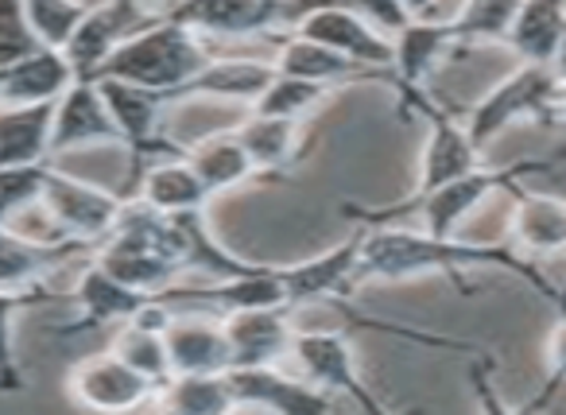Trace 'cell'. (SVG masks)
<instances>
[{
  "label": "cell",
  "instance_id": "cell-1",
  "mask_svg": "<svg viewBox=\"0 0 566 415\" xmlns=\"http://www.w3.org/2000/svg\"><path fill=\"white\" fill-rule=\"evenodd\" d=\"M496 264L539 291L555 314L563 311L558 283L539 268V260L520 257L512 245H470L462 237H434L411 221H385V226H361V252H357V283H396L419 280V276H442L458 295H478V280H470V268Z\"/></svg>",
  "mask_w": 566,
  "mask_h": 415
},
{
  "label": "cell",
  "instance_id": "cell-2",
  "mask_svg": "<svg viewBox=\"0 0 566 415\" xmlns=\"http://www.w3.org/2000/svg\"><path fill=\"white\" fill-rule=\"evenodd\" d=\"M94 264H102L113 280L148 291V295L190 280L179 218L151 210L140 198H125L113 229L94 245Z\"/></svg>",
  "mask_w": 566,
  "mask_h": 415
},
{
  "label": "cell",
  "instance_id": "cell-3",
  "mask_svg": "<svg viewBox=\"0 0 566 415\" xmlns=\"http://www.w3.org/2000/svg\"><path fill=\"white\" fill-rule=\"evenodd\" d=\"M558 164V156L551 159H520V164H504V167H489V164H478L470 167L465 175L458 179L442 183L434 190H423V195H408L403 203H392V206H342L349 221L357 226H385V221H416L419 229L434 237H458L462 226L481 214L489 206V198H496L501 190H516L520 179L532 172H543V167Z\"/></svg>",
  "mask_w": 566,
  "mask_h": 415
},
{
  "label": "cell",
  "instance_id": "cell-4",
  "mask_svg": "<svg viewBox=\"0 0 566 415\" xmlns=\"http://www.w3.org/2000/svg\"><path fill=\"white\" fill-rule=\"evenodd\" d=\"M213 59L210 40L198 35L195 28L179 24V20L164 17L159 12L148 28H140L136 35H128L102 66H97L94 79H117L133 82V86L156 90L167 102L175 97V90L198 74Z\"/></svg>",
  "mask_w": 566,
  "mask_h": 415
},
{
  "label": "cell",
  "instance_id": "cell-5",
  "mask_svg": "<svg viewBox=\"0 0 566 415\" xmlns=\"http://www.w3.org/2000/svg\"><path fill=\"white\" fill-rule=\"evenodd\" d=\"M563 71L558 66L520 63L504 82H496L478 105L462 110L465 136L478 152H485L504 128L520 121H535L543 128H558L563 121Z\"/></svg>",
  "mask_w": 566,
  "mask_h": 415
},
{
  "label": "cell",
  "instance_id": "cell-6",
  "mask_svg": "<svg viewBox=\"0 0 566 415\" xmlns=\"http://www.w3.org/2000/svg\"><path fill=\"white\" fill-rule=\"evenodd\" d=\"M323 0H167L159 12L206 40H280Z\"/></svg>",
  "mask_w": 566,
  "mask_h": 415
},
{
  "label": "cell",
  "instance_id": "cell-7",
  "mask_svg": "<svg viewBox=\"0 0 566 415\" xmlns=\"http://www.w3.org/2000/svg\"><path fill=\"white\" fill-rule=\"evenodd\" d=\"M287 357H295L300 376H307L311 384L331 392L334 400L346 396L349 404H357L369 415L388 412L385 400L365 384L361 369H357L354 338H349L342 326H303V322H295L292 353H287Z\"/></svg>",
  "mask_w": 566,
  "mask_h": 415
},
{
  "label": "cell",
  "instance_id": "cell-8",
  "mask_svg": "<svg viewBox=\"0 0 566 415\" xmlns=\"http://www.w3.org/2000/svg\"><path fill=\"white\" fill-rule=\"evenodd\" d=\"M94 82L102 90L105 110H109L113 125L120 133V148L128 156V183L120 187V198H125L144 164H151L159 156H179L182 152V144H175L164 133V117L171 110V102L164 94H156V90L133 86V82H117V79H94Z\"/></svg>",
  "mask_w": 566,
  "mask_h": 415
},
{
  "label": "cell",
  "instance_id": "cell-9",
  "mask_svg": "<svg viewBox=\"0 0 566 415\" xmlns=\"http://www.w3.org/2000/svg\"><path fill=\"white\" fill-rule=\"evenodd\" d=\"M450 55H458L450 20L434 17H411L400 32L392 35V66H388L385 86L396 90L400 117H408V105L416 97L431 94V79Z\"/></svg>",
  "mask_w": 566,
  "mask_h": 415
},
{
  "label": "cell",
  "instance_id": "cell-10",
  "mask_svg": "<svg viewBox=\"0 0 566 415\" xmlns=\"http://www.w3.org/2000/svg\"><path fill=\"white\" fill-rule=\"evenodd\" d=\"M159 17V4L151 0H97L90 4L86 17L78 20V28L71 32V40L63 43V55L71 63L74 79H94L97 66L140 28H148Z\"/></svg>",
  "mask_w": 566,
  "mask_h": 415
},
{
  "label": "cell",
  "instance_id": "cell-11",
  "mask_svg": "<svg viewBox=\"0 0 566 415\" xmlns=\"http://www.w3.org/2000/svg\"><path fill=\"white\" fill-rule=\"evenodd\" d=\"M357 252H361V226H354V234L346 241L318 252V257L295 260V264H275L283 295H287V311L300 314L311 311V307H331L342 303V299H354V291L361 288L357 283Z\"/></svg>",
  "mask_w": 566,
  "mask_h": 415
},
{
  "label": "cell",
  "instance_id": "cell-12",
  "mask_svg": "<svg viewBox=\"0 0 566 415\" xmlns=\"http://www.w3.org/2000/svg\"><path fill=\"white\" fill-rule=\"evenodd\" d=\"M40 203L48 206V214L59 221V229H63L71 241H82L94 249V245L113 229L125 198H120L117 190L94 187V183L74 179V175L59 172L55 164H48V175H43V187H40Z\"/></svg>",
  "mask_w": 566,
  "mask_h": 415
},
{
  "label": "cell",
  "instance_id": "cell-13",
  "mask_svg": "<svg viewBox=\"0 0 566 415\" xmlns=\"http://www.w3.org/2000/svg\"><path fill=\"white\" fill-rule=\"evenodd\" d=\"M408 117H419L427 125V144L423 156H419V183L411 195L442 187V183L458 179V175H465L470 167L481 164V152L465 136L462 110H442L434 102V94H423L408 105Z\"/></svg>",
  "mask_w": 566,
  "mask_h": 415
},
{
  "label": "cell",
  "instance_id": "cell-14",
  "mask_svg": "<svg viewBox=\"0 0 566 415\" xmlns=\"http://www.w3.org/2000/svg\"><path fill=\"white\" fill-rule=\"evenodd\" d=\"M226 384L233 407H256L275 415H318L334 412L338 400L311 384L307 376L283 373L280 365H233L226 369Z\"/></svg>",
  "mask_w": 566,
  "mask_h": 415
},
{
  "label": "cell",
  "instance_id": "cell-15",
  "mask_svg": "<svg viewBox=\"0 0 566 415\" xmlns=\"http://www.w3.org/2000/svg\"><path fill=\"white\" fill-rule=\"evenodd\" d=\"M66 396L86 412H133L156 396V384L128 369L113 350L90 353L66 373Z\"/></svg>",
  "mask_w": 566,
  "mask_h": 415
},
{
  "label": "cell",
  "instance_id": "cell-16",
  "mask_svg": "<svg viewBox=\"0 0 566 415\" xmlns=\"http://www.w3.org/2000/svg\"><path fill=\"white\" fill-rule=\"evenodd\" d=\"M82 148H120V133L94 79H74L51 110V159Z\"/></svg>",
  "mask_w": 566,
  "mask_h": 415
},
{
  "label": "cell",
  "instance_id": "cell-17",
  "mask_svg": "<svg viewBox=\"0 0 566 415\" xmlns=\"http://www.w3.org/2000/svg\"><path fill=\"white\" fill-rule=\"evenodd\" d=\"M303 40H315L323 48L342 51L346 59L365 66H377V71H388L392 66V40L380 35L369 20H361L354 9L338 4V0H323L315 9H307L292 28Z\"/></svg>",
  "mask_w": 566,
  "mask_h": 415
},
{
  "label": "cell",
  "instance_id": "cell-18",
  "mask_svg": "<svg viewBox=\"0 0 566 415\" xmlns=\"http://www.w3.org/2000/svg\"><path fill=\"white\" fill-rule=\"evenodd\" d=\"M233 365H283L292 353L295 314L287 307H252V311L218 314Z\"/></svg>",
  "mask_w": 566,
  "mask_h": 415
},
{
  "label": "cell",
  "instance_id": "cell-19",
  "mask_svg": "<svg viewBox=\"0 0 566 415\" xmlns=\"http://www.w3.org/2000/svg\"><path fill=\"white\" fill-rule=\"evenodd\" d=\"M71 299L78 303V319L66 322V326H55L59 338H82V334H94V330H113L117 322H128L136 307L148 299V291H136L128 283L113 280L102 264L90 260L82 268L78 283H74Z\"/></svg>",
  "mask_w": 566,
  "mask_h": 415
},
{
  "label": "cell",
  "instance_id": "cell-20",
  "mask_svg": "<svg viewBox=\"0 0 566 415\" xmlns=\"http://www.w3.org/2000/svg\"><path fill=\"white\" fill-rule=\"evenodd\" d=\"M171 373H226L229 345L221 319L210 311H175L164 330Z\"/></svg>",
  "mask_w": 566,
  "mask_h": 415
},
{
  "label": "cell",
  "instance_id": "cell-21",
  "mask_svg": "<svg viewBox=\"0 0 566 415\" xmlns=\"http://www.w3.org/2000/svg\"><path fill=\"white\" fill-rule=\"evenodd\" d=\"M272 66L280 74H292V79H307L318 82V86H361V82H388V71H377V66H365L346 59L342 51L323 48L315 40H303V35L287 32L275 51Z\"/></svg>",
  "mask_w": 566,
  "mask_h": 415
},
{
  "label": "cell",
  "instance_id": "cell-22",
  "mask_svg": "<svg viewBox=\"0 0 566 415\" xmlns=\"http://www.w3.org/2000/svg\"><path fill=\"white\" fill-rule=\"evenodd\" d=\"M512 249L527 260H555L566 249V206L558 190H512Z\"/></svg>",
  "mask_w": 566,
  "mask_h": 415
},
{
  "label": "cell",
  "instance_id": "cell-23",
  "mask_svg": "<svg viewBox=\"0 0 566 415\" xmlns=\"http://www.w3.org/2000/svg\"><path fill=\"white\" fill-rule=\"evenodd\" d=\"M125 198H140L144 206H151L159 214H187L206 210L213 195L179 152V156H159L151 164H144Z\"/></svg>",
  "mask_w": 566,
  "mask_h": 415
},
{
  "label": "cell",
  "instance_id": "cell-24",
  "mask_svg": "<svg viewBox=\"0 0 566 415\" xmlns=\"http://www.w3.org/2000/svg\"><path fill=\"white\" fill-rule=\"evenodd\" d=\"M182 159L195 167V175L206 183V190L213 198L226 195V190L249 187V183H275L272 175L252 164L249 152L233 136V128H221V133L198 136L195 144H182Z\"/></svg>",
  "mask_w": 566,
  "mask_h": 415
},
{
  "label": "cell",
  "instance_id": "cell-25",
  "mask_svg": "<svg viewBox=\"0 0 566 415\" xmlns=\"http://www.w3.org/2000/svg\"><path fill=\"white\" fill-rule=\"evenodd\" d=\"M275 66L260 63V59H218L202 66L198 74H190L179 90H175V102H187V97H210V102L226 105H252L260 97V90L272 82Z\"/></svg>",
  "mask_w": 566,
  "mask_h": 415
},
{
  "label": "cell",
  "instance_id": "cell-26",
  "mask_svg": "<svg viewBox=\"0 0 566 415\" xmlns=\"http://www.w3.org/2000/svg\"><path fill=\"white\" fill-rule=\"evenodd\" d=\"M74 82V71L59 48H35L17 63L0 66V105L59 102Z\"/></svg>",
  "mask_w": 566,
  "mask_h": 415
},
{
  "label": "cell",
  "instance_id": "cell-27",
  "mask_svg": "<svg viewBox=\"0 0 566 415\" xmlns=\"http://www.w3.org/2000/svg\"><path fill=\"white\" fill-rule=\"evenodd\" d=\"M566 40V0H520L504 43L520 63L558 66Z\"/></svg>",
  "mask_w": 566,
  "mask_h": 415
},
{
  "label": "cell",
  "instance_id": "cell-28",
  "mask_svg": "<svg viewBox=\"0 0 566 415\" xmlns=\"http://www.w3.org/2000/svg\"><path fill=\"white\" fill-rule=\"evenodd\" d=\"M233 136L249 152L252 164L272 175L275 183H287V167L307 152V144H303V121L268 117V113H252V110L233 128Z\"/></svg>",
  "mask_w": 566,
  "mask_h": 415
},
{
  "label": "cell",
  "instance_id": "cell-29",
  "mask_svg": "<svg viewBox=\"0 0 566 415\" xmlns=\"http://www.w3.org/2000/svg\"><path fill=\"white\" fill-rule=\"evenodd\" d=\"M78 252L90 249L78 241L43 245L17 234V229L0 226V288H35V283H48L51 272H59Z\"/></svg>",
  "mask_w": 566,
  "mask_h": 415
},
{
  "label": "cell",
  "instance_id": "cell-30",
  "mask_svg": "<svg viewBox=\"0 0 566 415\" xmlns=\"http://www.w3.org/2000/svg\"><path fill=\"white\" fill-rule=\"evenodd\" d=\"M51 110L40 105H0V167L51 164Z\"/></svg>",
  "mask_w": 566,
  "mask_h": 415
},
{
  "label": "cell",
  "instance_id": "cell-31",
  "mask_svg": "<svg viewBox=\"0 0 566 415\" xmlns=\"http://www.w3.org/2000/svg\"><path fill=\"white\" fill-rule=\"evenodd\" d=\"M156 400L164 412L175 415H226L237 412L229 396L226 373H171L156 388Z\"/></svg>",
  "mask_w": 566,
  "mask_h": 415
},
{
  "label": "cell",
  "instance_id": "cell-32",
  "mask_svg": "<svg viewBox=\"0 0 566 415\" xmlns=\"http://www.w3.org/2000/svg\"><path fill=\"white\" fill-rule=\"evenodd\" d=\"M516 9L520 0H465L458 17H450L458 55L473 48H504V35L516 20Z\"/></svg>",
  "mask_w": 566,
  "mask_h": 415
},
{
  "label": "cell",
  "instance_id": "cell-33",
  "mask_svg": "<svg viewBox=\"0 0 566 415\" xmlns=\"http://www.w3.org/2000/svg\"><path fill=\"white\" fill-rule=\"evenodd\" d=\"M55 291L48 283H35V288H0V392H24V369L17 357V319L32 307L55 303Z\"/></svg>",
  "mask_w": 566,
  "mask_h": 415
},
{
  "label": "cell",
  "instance_id": "cell-34",
  "mask_svg": "<svg viewBox=\"0 0 566 415\" xmlns=\"http://www.w3.org/2000/svg\"><path fill=\"white\" fill-rule=\"evenodd\" d=\"M331 97V86H318L307 79H292V74H272L260 97L249 105L252 113H268V117H287V121H307L318 105Z\"/></svg>",
  "mask_w": 566,
  "mask_h": 415
},
{
  "label": "cell",
  "instance_id": "cell-35",
  "mask_svg": "<svg viewBox=\"0 0 566 415\" xmlns=\"http://www.w3.org/2000/svg\"><path fill=\"white\" fill-rule=\"evenodd\" d=\"M109 350L117 353L128 369H136L144 381L156 384V388L171 376V361H167L164 334H156V330L133 326V322H117V326H113Z\"/></svg>",
  "mask_w": 566,
  "mask_h": 415
},
{
  "label": "cell",
  "instance_id": "cell-36",
  "mask_svg": "<svg viewBox=\"0 0 566 415\" xmlns=\"http://www.w3.org/2000/svg\"><path fill=\"white\" fill-rule=\"evenodd\" d=\"M86 9V0H24V17L43 48H63Z\"/></svg>",
  "mask_w": 566,
  "mask_h": 415
},
{
  "label": "cell",
  "instance_id": "cell-37",
  "mask_svg": "<svg viewBox=\"0 0 566 415\" xmlns=\"http://www.w3.org/2000/svg\"><path fill=\"white\" fill-rule=\"evenodd\" d=\"M43 175L48 164H32V167H0V226L12 218L17 210H24L28 203L40 198Z\"/></svg>",
  "mask_w": 566,
  "mask_h": 415
},
{
  "label": "cell",
  "instance_id": "cell-38",
  "mask_svg": "<svg viewBox=\"0 0 566 415\" xmlns=\"http://www.w3.org/2000/svg\"><path fill=\"white\" fill-rule=\"evenodd\" d=\"M43 48L24 17V0H0V66L17 63L28 51Z\"/></svg>",
  "mask_w": 566,
  "mask_h": 415
},
{
  "label": "cell",
  "instance_id": "cell-39",
  "mask_svg": "<svg viewBox=\"0 0 566 415\" xmlns=\"http://www.w3.org/2000/svg\"><path fill=\"white\" fill-rule=\"evenodd\" d=\"M338 4H346V9H354L361 20H369L373 28H377L380 35H388L392 40L396 32H400L403 24H408V12H403L400 0H338Z\"/></svg>",
  "mask_w": 566,
  "mask_h": 415
},
{
  "label": "cell",
  "instance_id": "cell-40",
  "mask_svg": "<svg viewBox=\"0 0 566 415\" xmlns=\"http://www.w3.org/2000/svg\"><path fill=\"white\" fill-rule=\"evenodd\" d=\"M408 17H434L439 12V0H400Z\"/></svg>",
  "mask_w": 566,
  "mask_h": 415
},
{
  "label": "cell",
  "instance_id": "cell-41",
  "mask_svg": "<svg viewBox=\"0 0 566 415\" xmlns=\"http://www.w3.org/2000/svg\"><path fill=\"white\" fill-rule=\"evenodd\" d=\"M151 4H167V0H151Z\"/></svg>",
  "mask_w": 566,
  "mask_h": 415
}]
</instances>
